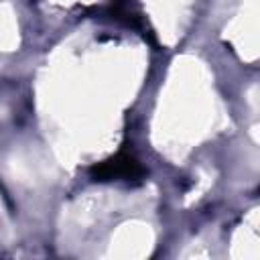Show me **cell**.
Instances as JSON below:
<instances>
[{"label": "cell", "mask_w": 260, "mask_h": 260, "mask_svg": "<svg viewBox=\"0 0 260 260\" xmlns=\"http://www.w3.org/2000/svg\"><path fill=\"white\" fill-rule=\"evenodd\" d=\"M108 14L114 20H118L126 26H132V28H138V30L144 28V20H142L140 12L132 8L130 0H112L110 6H108Z\"/></svg>", "instance_id": "cell-2"}, {"label": "cell", "mask_w": 260, "mask_h": 260, "mask_svg": "<svg viewBox=\"0 0 260 260\" xmlns=\"http://www.w3.org/2000/svg\"><path fill=\"white\" fill-rule=\"evenodd\" d=\"M146 175L144 167L138 162L136 156H132L126 150L116 152L114 156L95 162L89 169L91 181L98 183H108V181H140Z\"/></svg>", "instance_id": "cell-1"}]
</instances>
